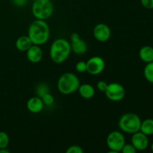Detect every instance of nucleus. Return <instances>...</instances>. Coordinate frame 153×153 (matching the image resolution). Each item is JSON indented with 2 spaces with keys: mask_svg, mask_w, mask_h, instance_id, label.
Masks as SVG:
<instances>
[{
  "mask_svg": "<svg viewBox=\"0 0 153 153\" xmlns=\"http://www.w3.org/2000/svg\"><path fill=\"white\" fill-rule=\"evenodd\" d=\"M151 149H152V151L153 152V143H152V145H151Z\"/></svg>",
  "mask_w": 153,
  "mask_h": 153,
  "instance_id": "c756f323",
  "label": "nucleus"
},
{
  "mask_svg": "<svg viewBox=\"0 0 153 153\" xmlns=\"http://www.w3.org/2000/svg\"><path fill=\"white\" fill-rule=\"evenodd\" d=\"M42 100H43L44 105H51L53 104L54 102V97L52 94L47 93L45 95H43V97H41Z\"/></svg>",
  "mask_w": 153,
  "mask_h": 153,
  "instance_id": "412c9836",
  "label": "nucleus"
},
{
  "mask_svg": "<svg viewBox=\"0 0 153 153\" xmlns=\"http://www.w3.org/2000/svg\"><path fill=\"white\" fill-rule=\"evenodd\" d=\"M87 72L92 76H97L102 73L105 67L104 59L100 56L91 57L86 62Z\"/></svg>",
  "mask_w": 153,
  "mask_h": 153,
  "instance_id": "6e6552de",
  "label": "nucleus"
},
{
  "mask_svg": "<svg viewBox=\"0 0 153 153\" xmlns=\"http://www.w3.org/2000/svg\"><path fill=\"white\" fill-rule=\"evenodd\" d=\"M67 153H83L84 150L81 146L78 145H73L68 147V149L66 151Z\"/></svg>",
  "mask_w": 153,
  "mask_h": 153,
  "instance_id": "5701e85b",
  "label": "nucleus"
},
{
  "mask_svg": "<svg viewBox=\"0 0 153 153\" xmlns=\"http://www.w3.org/2000/svg\"><path fill=\"white\" fill-rule=\"evenodd\" d=\"M12 1H13V4L18 7H22V6L25 5L27 2V0H12Z\"/></svg>",
  "mask_w": 153,
  "mask_h": 153,
  "instance_id": "bb28decb",
  "label": "nucleus"
},
{
  "mask_svg": "<svg viewBox=\"0 0 153 153\" xmlns=\"http://www.w3.org/2000/svg\"><path fill=\"white\" fill-rule=\"evenodd\" d=\"M76 70L79 73H85L87 72V64L85 61H79L76 65Z\"/></svg>",
  "mask_w": 153,
  "mask_h": 153,
  "instance_id": "b1692460",
  "label": "nucleus"
},
{
  "mask_svg": "<svg viewBox=\"0 0 153 153\" xmlns=\"http://www.w3.org/2000/svg\"><path fill=\"white\" fill-rule=\"evenodd\" d=\"M121 152L123 153H135L137 152V149L131 143H125L123 149H121Z\"/></svg>",
  "mask_w": 153,
  "mask_h": 153,
  "instance_id": "4be33fe9",
  "label": "nucleus"
},
{
  "mask_svg": "<svg viewBox=\"0 0 153 153\" xmlns=\"http://www.w3.org/2000/svg\"><path fill=\"white\" fill-rule=\"evenodd\" d=\"M108 86V84L106 83L105 81H100L98 82V83L97 84V88L99 91H102V92H105V91L106 90Z\"/></svg>",
  "mask_w": 153,
  "mask_h": 153,
  "instance_id": "a878e982",
  "label": "nucleus"
},
{
  "mask_svg": "<svg viewBox=\"0 0 153 153\" xmlns=\"http://www.w3.org/2000/svg\"><path fill=\"white\" fill-rule=\"evenodd\" d=\"M51 1H56V0H51Z\"/></svg>",
  "mask_w": 153,
  "mask_h": 153,
  "instance_id": "7c9ffc66",
  "label": "nucleus"
},
{
  "mask_svg": "<svg viewBox=\"0 0 153 153\" xmlns=\"http://www.w3.org/2000/svg\"><path fill=\"white\" fill-rule=\"evenodd\" d=\"M80 38V36H79V34H77V33H73V34L70 35V40H71V42L76 41V40H79Z\"/></svg>",
  "mask_w": 153,
  "mask_h": 153,
  "instance_id": "cd10ccee",
  "label": "nucleus"
},
{
  "mask_svg": "<svg viewBox=\"0 0 153 153\" xmlns=\"http://www.w3.org/2000/svg\"><path fill=\"white\" fill-rule=\"evenodd\" d=\"M139 57L145 63L153 61V47L150 46H144L139 51Z\"/></svg>",
  "mask_w": 153,
  "mask_h": 153,
  "instance_id": "dca6fc26",
  "label": "nucleus"
},
{
  "mask_svg": "<svg viewBox=\"0 0 153 153\" xmlns=\"http://www.w3.org/2000/svg\"><path fill=\"white\" fill-rule=\"evenodd\" d=\"M31 11L36 19L45 20L53 13V4L51 0H36L32 4Z\"/></svg>",
  "mask_w": 153,
  "mask_h": 153,
  "instance_id": "39448f33",
  "label": "nucleus"
},
{
  "mask_svg": "<svg viewBox=\"0 0 153 153\" xmlns=\"http://www.w3.org/2000/svg\"><path fill=\"white\" fill-rule=\"evenodd\" d=\"M71 51L77 55H84L88 51V45L86 42L82 39L71 42Z\"/></svg>",
  "mask_w": 153,
  "mask_h": 153,
  "instance_id": "4468645a",
  "label": "nucleus"
},
{
  "mask_svg": "<svg viewBox=\"0 0 153 153\" xmlns=\"http://www.w3.org/2000/svg\"><path fill=\"white\" fill-rule=\"evenodd\" d=\"M50 35L49 27L45 20L36 19L29 25L28 36L34 45H43L48 41Z\"/></svg>",
  "mask_w": 153,
  "mask_h": 153,
  "instance_id": "f257e3e1",
  "label": "nucleus"
},
{
  "mask_svg": "<svg viewBox=\"0 0 153 153\" xmlns=\"http://www.w3.org/2000/svg\"><path fill=\"white\" fill-rule=\"evenodd\" d=\"M141 120L140 117L134 113H126L119 120L118 126L121 131L128 134H134L140 131Z\"/></svg>",
  "mask_w": 153,
  "mask_h": 153,
  "instance_id": "20e7f679",
  "label": "nucleus"
},
{
  "mask_svg": "<svg viewBox=\"0 0 153 153\" xmlns=\"http://www.w3.org/2000/svg\"><path fill=\"white\" fill-rule=\"evenodd\" d=\"M10 151L7 150V148H2V149H0V153H9Z\"/></svg>",
  "mask_w": 153,
  "mask_h": 153,
  "instance_id": "c85d7f7f",
  "label": "nucleus"
},
{
  "mask_svg": "<svg viewBox=\"0 0 153 153\" xmlns=\"http://www.w3.org/2000/svg\"><path fill=\"white\" fill-rule=\"evenodd\" d=\"M9 136L4 131H0V149L7 148L9 144Z\"/></svg>",
  "mask_w": 153,
  "mask_h": 153,
  "instance_id": "aec40b11",
  "label": "nucleus"
},
{
  "mask_svg": "<svg viewBox=\"0 0 153 153\" xmlns=\"http://www.w3.org/2000/svg\"><path fill=\"white\" fill-rule=\"evenodd\" d=\"M32 1H36V0H32Z\"/></svg>",
  "mask_w": 153,
  "mask_h": 153,
  "instance_id": "2f4dec72",
  "label": "nucleus"
},
{
  "mask_svg": "<svg viewBox=\"0 0 153 153\" xmlns=\"http://www.w3.org/2000/svg\"><path fill=\"white\" fill-rule=\"evenodd\" d=\"M131 144L134 146L137 151H143L149 146V141L148 136L139 131L132 134Z\"/></svg>",
  "mask_w": 153,
  "mask_h": 153,
  "instance_id": "1a4fd4ad",
  "label": "nucleus"
},
{
  "mask_svg": "<svg viewBox=\"0 0 153 153\" xmlns=\"http://www.w3.org/2000/svg\"><path fill=\"white\" fill-rule=\"evenodd\" d=\"M143 75L145 79L149 83L153 84V61L147 63L143 70Z\"/></svg>",
  "mask_w": 153,
  "mask_h": 153,
  "instance_id": "a211bd4d",
  "label": "nucleus"
},
{
  "mask_svg": "<svg viewBox=\"0 0 153 153\" xmlns=\"http://www.w3.org/2000/svg\"><path fill=\"white\" fill-rule=\"evenodd\" d=\"M80 85L79 79L74 73H65L58 81V90L63 95H70L78 91Z\"/></svg>",
  "mask_w": 153,
  "mask_h": 153,
  "instance_id": "7ed1b4c3",
  "label": "nucleus"
},
{
  "mask_svg": "<svg viewBox=\"0 0 153 153\" xmlns=\"http://www.w3.org/2000/svg\"><path fill=\"white\" fill-rule=\"evenodd\" d=\"M106 143L110 149L109 152H121V149L125 145L126 138L120 131H114L108 135Z\"/></svg>",
  "mask_w": 153,
  "mask_h": 153,
  "instance_id": "423d86ee",
  "label": "nucleus"
},
{
  "mask_svg": "<svg viewBox=\"0 0 153 153\" xmlns=\"http://www.w3.org/2000/svg\"><path fill=\"white\" fill-rule=\"evenodd\" d=\"M140 131L147 136L153 134V119H146L141 121Z\"/></svg>",
  "mask_w": 153,
  "mask_h": 153,
  "instance_id": "f3484780",
  "label": "nucleus"
},
{
  "mask_svg": "<svg viewBox=\"0 0 153 153\" xmlns=\"http://www.w3.org/2000/svg\"><path fill=\"white\" fill-rule=\"evenodd\" d=\"M26 56L30 62L37 64L40 62L43 58V51L38 45L33 44L26 51Z\"/></svg>",
  "mask_w": 153,
  "mask_h": 153,
  "instance_id": "9b49d317",
  "label": "nucleus"
},
{
  "mask_svg": "<svg viewBox=\"0 0 153 153\" xmlns=\"http://www.w3.org/2000/svg\"><path fill=\"white\" fill-rule=\"evenodd\" d=\"M105 94L109 100L119 102L123 100L126 95V90L122 85L117 82L108 84L105 91Z\"/></svg>",
  "mask_w": 153,
  "mask_h": 153,
  "instance_id": "0eeeda50",
  "label": "nucleus"
},
{
  "mask_svg": "<svg viewBox=\"0 0 153 153\" xmlns=\"http://www.w3.org/2000/svg\"><path fill=\"white\" fill-rule=\"evenodd\" d=\"M26 107L31 113L37 114L42 111L44 107V103L40 97H33L28 100Z\"/></svg>",
  "mask_w": 153,
  "mask_h": 153,
  "instance_id": "f8f14e48",
  "label": "nucleus"
},
{
  "mask_svg": "<svg viewBox=\"0 0 153 153\" xmlns=\"http://www.w3.org/2000/svg\"><path fill=\"white\" fill-rule=\"evenodd\" d=\"M141 4L147 9H153V0H140Z\"/></svg>",
  "mask_w": 153,
  "mask_h": 153,
  "instance_id": "393cba45",
  "label": "nucleus"
},
{
  "mask_svg": "<svg viewBox=\"0 0 153 153\" xmlns=\"http://www.w3.org/2000/svg\"><path fill=\"white\" fill-rule=\"evenodd\" d=\"M71 52V44L64 38L54 40L49 49L51 60L55 64H62L69 58Z\"/></svg>",
  "mask_w": 153,
  "mask_h": 153,
  "instance_id": "f03ea898",
  "label": "nucleus"
},
{
  "mask_svg": "<svg viewBox=\"0 0 153 153\" xmlns=\"http://www.w3.org/2000/svg\"><path fill=\"white\" fill-rule=\"evenodd\" d=\"M32 45V42L28 35H23L19 37L16 40V43H15L16 49L21 52H26Z\"/></svg>",
  "mask_w": 153,
  "mask_h": 153,
  "instance_id": "ddd939ff",
  "label": "nucleus"
},
{
  "mask_svg": "<svg viewBox=\"0 0 153 153\" xmlns=\"http://www.w3.org/2000/svg\"><path fill=\"white\" fill-rule=\"evenodd\" d=\"M111 31L108 25L105 23L97 24L94 29V36L100 42H106L110 39Z\"/></svg>",
  "mask_w": 153,
  "mask_h": 153,
  "instance_id": "9d476101",
  "label": "nucleus"
},
{
  "mask_svg": "<svg viewBox=\"0 0 153 153\" xmlns=\"http://www.w3.org/2000/svg\"><path fill=\"white\" fill-rule=\"evenodd\" d=\"M49 92V87L47 85L44 83H40L37 86V89H36V93H37V97L41 98L43 95Z\"/></svg>",
  "mask_w": 153,
  "mask_h": 153,
  "instance_id": "6ab92c4d",
  "label": "nucleus"
},
{
  "mask_svg": "<svg viewBox=\"0 0 153 153\" xmlns=\"http://www.w3.org/2000/svg\"><path fill=\"white\" fill-rule=\"evenodd\" d=\"M78 91L81 97L86 100H90L95 94V89L90 84H83L82 85H79Z\"/></svg>",
  "mask_w": 153,
  "mask_h": 153,
  "instance_id": "2eb2a0df",
  "label": "nucleus"
}]
</instances>
